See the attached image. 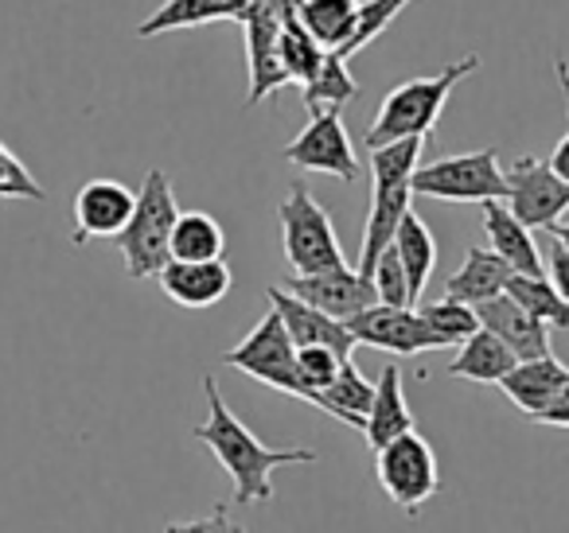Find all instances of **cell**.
Returning <instances> with one entry per match:
<instances>
[{
	"instance_id": "cell-18",
	"label": "cell",
	"mask_w": 569,
	"mask_h": 533,
	"mask_svg": "<svg viewBox=\"0 0 569 533\" xmlns=\"http://www.w3.org/2000/svg\"><path fill=\"white\" fill-rule=\"evenodd\" d=\"M483 207V230H488V245L515 269V273H546V261L538 253L530 227L511 214L503 199H488Z\"/></svg>"
},
{
	"instance_id": "cell-28",
	"label": "cell",
	"mask_w": 569,
	"mask_h": 533,
	"mask_svg": "<svg viewBox=\"0 0 569 533\" xmlns=\"http://www.w3.org/2000/svg\"><path fill=\"white\" fill-rule=\"evenodd\" d=\"M503 292H511L527 312H535L538 320H546L550 328L569 331V300L553 289V281L546 273H511Z\"/></svg>"
},
{
	"instance_id": "cell-10",
	"label": "cell",
	"mask_w": 569,
	"mask_h": 533,
	"mask_svg": "<svg viewBox=\"0 0 569 533\" xmlns=\"http://www.w3.org/2000/svg\"><path fill=\"white\" fill-rule=\"evenodd\" d=\"M507 207L530 230H550L569 211V183L550 168V160L522 157L507 168Z\"/></svg>"
},
{
	"instance_id": "cell-36",
	"label": "cell",
	"mask_w": 569,
	"mask_h": 533,
	"mask_svg": "<svg viewBox=\"0 0 569 533\" xmlns=\"http://www.w3.org/2000/svg\"><path fill=\"white\" fill-rule=\"evenodd\" d=\"M546 276L553 281V289L561 292V296L569 300V250L558 242V238H550V245H546Z\"/></svg>"
},
{
	"instance_id": "cell-1",
	"label": "cell",
	"mask_w": 569,
	"mask_h": 533,
	"mask_svg": "<svg viewBox=\"0 0 569 533\" xmlns=\"http://www.w3.org/2000/svg\"><path fill=\"white\" fill-rule=\"evenodd\" d=\"M203 398H207V421L191 429V436L203 440L214 452L219 467L234 483V502H269L273 499V467L284 463H317L312 447H266L234 413L227 409L214 378H203Z\"/></svg>"
},
{
	"instance_id": "cell-29",
	"label": "cell",
	"mask_w": 569,
	"mask_h": 533,
	"mask_svg": "<svg viewBox=\"0 0 569 533\" xmlns=\"http://www.w3.org/2000/svg\"><path fill=\"white\" fill-rule=\"evenodd\" d=\"M305 110L317 113V110H340V105H348L351 98H359V82L348 74V59L332 56L328 51L325 56V67L317 71V79L305 82Z\"/></svg>"
},
{
	"instance_id": "cell-9",
	"label": "cell",
	"mask_w": 569,
	"mask_h": 533,
	"mask_svg": "<svg viewBox=\"0 0 569 533\" xmlns=\"http://www.w3.org/2000/svg\"><path fill=\"white\" fill-rule=\"evenodd\" d=\"M348 328L356 331V339L363 346L402 354V359L426 354V351H445V346H449L433 331V323L421 315V308H413V304H382V300H375L371 308L351 315Z\"/></svg>"
},
{
	"instance_id": "cell-4",
	"label": "cell",
	"mask_w": 569,
	"mask_h": 533,
	"mask_svg": "<svg viewBox=\"0 0 569 533\" xmlns=\"http://www.w3.org/2000/svg\"><path fill=\"white\" fill-rule=\"evenodd\" d=\"M180 203H176L172 175L168 172H149L137 191V207L129 227L118 234L121 258H126L129 281H152L160 269L172 261V227Z\"/></svg>"
},
{
	"instance_id": "cell-8",
	"label": "cell",
	"mask_w": 569,
	"mask_h": 533,
	"mask_svg": "<svg viewBox=\"0 0 569 533\" xmlns=\"http://www.w3.org/2000/svg\"><path fill=\"white\" fill-rule=\"evenodd\" d=\"M222 362L242 370V374L258 378V382L269 385V390L301 398V382H297V343L273 304H269V312L261 315V323L242 339V343L230 346V351L222 354Z\"/></svg>"
},
{
	"instance_id": "cell-33",
	"label": "cell",
	"mask_w": 569,
	"mask_h": 533,
	"mask_svg": "<svg viewBox=\"0 0 569 533\" xmlns=\"http://www.w3.org/2000/svg\"><path fill=\"white\" fill-rule=\"evenodd\" d=\"M0 199H24V203H43V199H48L40 180L28 172L24 160L4 141H0Z\"/></svg>"
},
{
	"instance_id": "cell-35",
	"label": "cell",
	"mask_w": 569,
	"mask_h": 533,
	"mask_svg": "<svg viewBox=\"0 0 569 533\" xmlns=\"http://www.w3.org/2000/svg\"><path fill=\"white\" fill-rule=\"evenodd\" d=\"M553 74H558V90H561V98H566V118H569V59L566 56L553 59ZM550 168L561 175V180L569 183V129H566V137H561V141L553 144Z\"/></svg>"
},
{
	"instance_id": "cell-6",
	"label": "cell",
	"mask_w": 569,
	"mask_h": 533,
	"mask_svg": "<svg viewBox=\"0 0 569 533\" xmlns=\"http://www.w3.org/2000/svg\"><path fill=\"white\" fill-rule=\"evenodd\" d=\"M410 188L413 195L441 203H488V199H507V172L499 168L496 149H480L418 164Z\"/></svg>"
},
{
	"instance_id": "cell-30",
	"label": "cell",
	"mask_w": 569,
	"mask_h": 533,
	"mask_svg": "<svg viewBox=\"0 0 569 533\" xmlns=\"http://www.w3.org/2000/svg\"><path fill=\"white\" fill-rule=\"evenodd\" d=\"M406 4H413V0H367V4H359L356 28H351V36L340 43V48L332 51V56H340V59L359 56V51H363L367 43H375L382 32H387L390 20H395L398 12L406 9Z\"/></svg>"
},
{
	"instance_id": "cell-2",
	"label": "cell",
	"mask_w": 569,
	"mask_h": 533,
	"mask_svg": "<svg viewBox=\"0 0 569 533\" xmlns=\"http://www.w3.org/2000/svg\"><path fill=\"white\" fill-rule=\"evenodd\" d=\"M426 149V137H402V141L379 144L371 152V175H375V191H371V211H367V227H363V253H359V273L371 276L379 253L395 242L398 222L410 211V180L413 168L421 160Z\"/></svg>"
},
{
	"instance_id": "cell-24",
	"label": "cell",
	"mask_w": 569,
	"mask_h": 533,
	"mask_svg": "<svg viewBox=\"0 0 569 533\" xmlns=\"http://www.w3.org/2000/svg\"><path fill=\"white\" fill-rule=\"evenodd\" d=\"M395 245H398V258H402V265H406V281H410V304H418L421 292H426V284H429V273H433V265H437V242H433V234H429L426 222L413 214V207L402 214V222H398Z\"/></svg>"
},
{
	"instance_id": "cell-37",
	"label": "cell",
	"mask_w": 569,
	"mask_h": 533,
	"mask_svg": "<svg viewBox=\"0 0 569 533\" xmlns=\"http://www.w3.org/2000/svg\"><path fill=\"white\" fill-rule=\"evenodd\" d=\"M535 421L538 424H553V429H569V378H566V385H561V390L550 398V405L535 416Z\"/></svg>"
},
{
	"instance_id": "cell-25",
	"label": "cell",
	"mask_w": 569,
	"mask_h": 533,
	"mask_svg": "<svg viewBox=\"0 0 569 533\" xmlns=\"http://www.w3.org/2000/svg\"><path fill=\"white\" fill-rule=\"evenodd\" d=\"M172 258L176 261L227 258V230L207 211H180L172 227Z\"/></svg>"
},
{
	"instance_id": "cell-38",
	"label": "cell",
	"mask_w": 569,
	"mask_h": 533,
	"mask_svg": "<svg viewBox=\"0 0 569 533\" xmlns=\"http://www.w3.org/2000/svg\"><path fill=\"white\" fill-rule=\"evenodd\" d=\"M550 238H558V242L569 250V222H553V227H550Z\"/></svg>"
},
{
	"instance_id": "cell-12",
	"label": "cell",
	"mask_w": 569,
	"mask_h": 533,
	"mask_svg": "<svg viewBox=\"0 0 569 533\" xmlns=\"http://www.w3.org/2000/svg\"><path fill=\"white\" fill-rule=\"evenodd\" d=\"M137 195L121 180H90L74 195V234L71 242H98V238H118L133 219Z\"/></svg>"
},
{
	"instance_id": "cell-7",
	"label": "cell",
	"mask_w": 569,
	"mask_h": 533,
	"mask_svg": "<svg viewBox=\"0 0 569 533\" xmlns=\"http://www.w3.org/2000/svg\"><path fill=\"white\" fill-rule=\"evenodd\" d=\"M375 475H379L387 499L395 506L410 510V514H418L441 491V463H437L429 440L418 436L413 429L375 452Z\"/></svg>"
},
{
	"instance_id": "cell-13",
	"label": "cell",
	"mask_w": 569,
	"mask_h": 533,
	"mask_svg": "<svg viewBox=\"0 0 569 533\" xmlns=\"http://www.w3.org/2000/svg\"><path fill=\"white\" fill-rule=\"evenodd\" d=\"M284 289L297 292L309 304H317L320 312L336 315V320H351V315H359L363 308H371L379 300L371 276H363L351 265L328 269V273H293L284 281Z\"/></svg>"
},
{
	"instance_id": "cell-27",
	"label": "cell",
	"mask_w": 569,
	"mask_h": 533,
	"mask_svg": "<svg viewBox=\"0 0 569 533\" xmlns=\"http://www.w3.org/2000/svg\"><path fill=\"white\" fill-rule=\"evenodd\" d=\"M277 56H281V67H284V74H289V82L305 87V82L317 79V71L325 67V56H328V51L320 48L317 40H312V32L301 24V17L293 12V17H284V24H281Z\"/></svg>"
},
{
	"instance_id": "cell-19",
	"label": "cell",
	"mask_w": 569,
	"mask_h": 533,
	"mask_svg": "<svg viewBox=\"0 0 569 533\" xmlns=\"http://www.w3.org/2000/svg\"><path fill=\"white\" fill-rule=\"evenodd\" d=\"M410 429H413V413L402 390V370L390 362V366H382L379 385H375V401H371V409H367L363 436H367V444H371V452H379L382 444H390V440Z\"/></svg>"
},
{
	"instance_id": "cell-23",
	"label": "cell",
	"mask_w": 569,
	"mask_h": 533,
	"mask_svg": "<svg viewBox=\"0 0 569 533\" xmlns=\"http://www.w3.org/2000/svg\"><path fill=\"white\" fill-rule=\"evenodd\" d=\"M515 269L507 265L503 258H499L496 250H468L465 265L457 269V273L445 281V296L452 300H465V304H480V300L488 296H499V292L507 289V276H511Z\"/></svg>"
},
{
	"instance_id": "cell-26",
	"label": "cell",
	"mask_w": 569,
	"mask_h": 533,
	"mask_svg": "<svg viewBox=\"0 0 569 533\" xmlns=\"http://www.w3.org/2000/svg\"><path fill=\"white\" fill-rule=\"evenodd\" d=\"M297 17L325 51H336L351 36L359 0H297Z\"/></svg>"
},
{
	"instance_id": "cell-5",
	"label": "cell",
	"mask_w": 569,
	"mask_h": 533,
	"mask_svg": "<svg viewBox=\"0 0 569 533\" xmlns=\"http://www.w3.org/2000/svg\"><path fill=\"white\" fill-rule=\"evenodd\" d=\"M277 219H281V245L293 273H328V269L348 265L332 214L317 203V195L305 183H293V191L277 207Z\"/></svg>"
},
{
	"instance_id": "cell-3",
	"label": "cell",
	"mask_w": 569,
	"mask_h": 533,
	"mask_svg": "<svg viewBox=\"0 0 569 533\" xmlns=\"http://www.w3.org/2000/svg\"><path fill=\"white\" fill-rule=\"evenodd\" d=\"M476 67H480V56H465V59H457V63L441 67L437 74H429V79L398 82L387 94V102H382L379 118L367 129L363 144L367 149H379V144L402 141V137H429L437 118H441L445 102H449V94L476 71Z\"/></svg>"
},
{
	"instance_id": "cell-22",
	"label": "cell",
	"mask_w": 569,
	"mask_h": 533,
	"mask_svg": "<svg viewBox=\"0 0 569 533\" xmlns=\"http://www.w3.org/2000/svg\"><path fill=\"white\" fill-rule=\"evenodd\" d=\"M371 401H375V385L363 378V370L356 366V359H343L340 374L332 378V385H325V390L312 398V405H317L320 413L336 416L340 424H351V429L363 432Z\"/></svg>"
},
{
	"instance_id": "cell-34",
	"label": "cell",
	"mask_w": 569,
	"mask_h": 533,
	"mask_svg": "<svg viewBox=\"0 0 569 533\" xmlns=\"http://www.w3.org/2000/svg\"><path fill=\"white\" fill-rule=\"evenodd\" d=\"M371 281L382 304H410V281H406V265H402V258H398L395 242L379 253V261H375V269H371Z\"/></svg>"
},
{
	"instance_id": "cell-31",
	"label": "cell",
	"mask_w": 569,
	"mask_h": 533,
	"mask_svg": "<svg viewBox=\"0 0 569 533\" xmlns=\"http://www.w3.org/2000/svg\"><path fill=\"white\" fill-rule=\"evenodd\" d=\"M343 366V354H336L332 346H297V382H301V401L317 398L325 385H332V378L340 374Z\"/></svg>"
},
{
	"instance_id": "cell-20",
	"label": "cell",
	"mask_w": 569,
	"mask_h": 533,
	"mask_svg": "<svg viewBox=\"0 0 569 533\" xmlns=\"http://www.w3.org/2000/svg\"><path fill=\"white\" fill-rule=\"evenodd\" d=\"M250 4L253 0H164L149 20L137 24V36H141V40H152V36H160V32L211 24V20H234V24H242Z\"/></svg>"
},
{
	"instance_id": "cell-17",
	"label": "cell",
	"mask_w": 569,
	"mask_h": 533,
	"mask_svg": "<svg viewBox=\"0 0 569 533\" xmlns=\"http://www.w3.org/2000/svg\"><path fill=\"white\" fill-rule=\"evenodd\" d=\"M569 366H561L550 354H538V359H519L503 378H499V390L515 401L527 416H538L546 405H550L553 393L566 385Z\"/></svg>"
},
{
	"instance_id": "cell-14",
	"label": "cell",
	"mask_w": 569,
	"mask_h": 533,
	"mask_svg": "<svg viewBox=\"0 0 569 533\" xmlns=\"http://www.w3.org/2000/svg\"><path fill=\"white\" fill-rule=\"evenodd\" d=\"M266 296H269V304L281 312L284 328H289V335H293L297 346L320 343V346H332V351L343 354V359L356 354L359 339H356V331L348 328V320H336V315L320 312L317 304H309V300H301L289 289H277V284L266 292Z\"/></svg>"
},
{
	"instance_id": "cell-16",
	"label": "cell",
	"mask_w": 569,
	"mask_h": 533,
	"mask_svg": "<svg viewBox=\"0 0 569 533\" xmlns=\"http://www.w3.org/2000/svg\"><path fill=\"white\" fill-rule=\"evenodd\" d=\"M160 289L172 304L180 308H211L219 304L222 296L230 292V265L227 258H214V261H168L164 269L157 273Z\"/></svg>"
},
{
	"instance_id": "cell-15",
	"label": "cell",
	"mask_w": 569,
	"mask_h": 533,
	"mask_svg": "<svg viewBox=\"0 0 569 533\" xmlns=\"http://www.w3.org/2000/svg\"><path fill=\"white\" fill-rule=\"evenodd\" d=\"M480 315V328H488L491 335H499L511 346L519 359H538V354H550V323L538 320L535 312L519 304L511 292H499L476 304Z\"/></svg>"
},
{
	"instance_id": "cell-11",
	"label": "cell",
	"mask_w": 569,
	"mask_h": 533,
	"mask_svg": "<svg viewBox=\"0 0 569 533\" xmlns=\"http://www.w3.org/2000/svg\"><path fill=\"white\" fill-rule=\"evenodd\" d=\"M284 160L301 172L336 175V180H359V160L351 149V137L343 129L340 110H317L309 125L297 133V141L284 144Z\"/></svg>"
},
{
	"instance_id": "cell-32",
	"label": "cell",
	"mask_w": 569,
	"mask_h": 533,
	"mask_svg": "<svg viewBox=\"0 0 569 533\" xmlns=\"http://www.w3.org/2000/svg\"><path fill=\"white\" fill-rule=\"evenodd\" d=\"M421 315L433 323V331L449 346H460L476 328H480V315H476V308L465 304V300H452V296H441V300H433V304H426V308H421Z\"/></svg>"
},
{
	"instance_id": "cell-21",
	"label": "cell",
	"mask_w": 569,
	"mask_h": 533,
	"mask_svg": "<svg viewBox=\"0 0 569 533\" xmlns=\"http://www.w3.org/2000/svg\"><path fill=\"white\" fill-rule=\"evenodd\" d=\"M519 362V354L503 343L499 335H491L488 328H476L472 335L460 343L457 359L449 362L445 374L449 378H465V382H480V385H499V378Z\"/></svg>"
}]
</instances>
